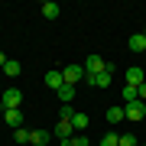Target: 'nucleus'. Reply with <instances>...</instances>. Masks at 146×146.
<instances>
[{"instance_id": "nucleus-23", "label": "nucleus", "mask_w": 146, "mask_h": 146, "mask_svg": "<svg viewBox=\"0 0 146 146\" xmlns=\"http://www.w3.org/2000/svg\"><path fill=\"white\" fill-rule=\"evenodd\" d=\"M7 62H10V58H7V55H3V52H0V68H3V65H7Z\"/></svg>"}, {"instance_id": "nucleus-20", "label": "nucleus", "mask_w": 146, "mask_h": 146, "mask_svg": "<svg viewBox=\"0 0 146 146\" xmlns=\"http://www.w3.org/2000/svg\"><path fill=\"white\" fill-rule=\"evenodd\" d=\"M16 143H29V130H26V127L16 130Z\"/></svg>"}, {"instance_id": "nucleus-16", "label": "nucleus", "mask_w": 146, "mask_h": 146, "mask_svg": "<svg viewBox=\"0 0 146 146\" xmlns=\"http://www.w3.org/2000/svg\"><path fill=\"white\" fill-rule=\"evenodd\" d=\"M123 101H127V104H130V101H140V88L127 84V88H123Z\"/></svg>"}, {"instance_id": "nucleus-1", "label": "nucleus", "mask_w": 146, "mask_h": 146, "mask_svg": "<svg viewBox=\"0 0 146 146\" xmlns=\"http://www.w3.org/2000/svg\"><path fill=\"white\" fill-rule=\"evenodd\" d=\"M52 136H55V140L62 143V146H68V143H72V136H75L72 120H58V123H55V130H52Z\"/></svg>"}, {"instance_id": "nucleus-7", "label": "nucleus", "mask_w": 146, "mask_h": 146, "mask_svg": "<svg viewBox=\"0 0 146 146\" xmlns=\"http://www.w3.org/2000/svg\"><path fill=\"white\" fill-rule=\"evenodd\" d=\"M143 81H146V75H143V68H140V65L127 68V84H133V88H140Z\"/></svg>"}, {"instance_id": "nucleus-19", "label": "nucleus", "mask_w": 146, "mask_h": 146, "mask_svg": "<svg viewBox=\"0 0 146 146\" xmlns=\"http://www.w3.org/2000/svg\"><path fill=\"white\" fill-rule=\"evenodd\" d=\"M117 146H136V136L133 133H123V136H120V143Z\"/></svg>"}, {"instance_id": "nucleus-17", "label": "nucleus", "mask_w": 146, "mask_h": 146, "mask_svg": "<svg viewBox=\"0 0 146 146\" xmlns=\"http://www.w3.org/2000/svg\"><path fill=\"white\" fill-rule=\"evenodd\" d=\"M3 72L10 75V78H16V75L23 72V65H20V62H7V65H3Z\"/></svg>"}, {"instance_id": "nucleus-12", "label": "nucleus", "mask_w": 146, "mask_h": 146, "mask_svg": "<svg viewBox=\"0 0 146 146\" xmlns=\"http://www.w3.org/2000/svg\"><path fill=\"white\" fill-rule=\"evenodd\" d=\"M62 84H65L62 72H49V75H46V88H55V91H58V88H62Z\"/></svg>"}, {"instance_id": "nucleus-21", "label": "nucleus", "mask_w": 146, "mask_h": 146, "mask_svg": "<svg viewBox=\"0 0 146 146\" xmlns=\"http://www.w3.org/2000/svg\"><path fill=\"white\" fill-rule=\"evenodd\" d=\"M68 146H88V136H81V133H75V136H72V143H68Z\"/></svg>"}, {"instance_id": "nucleus-24", "label": "nucleus", "mask_w": 146, "mask_h": 146, "mask_svg": "<svg viewBox=\"0 0 146 146\" xmlns=\"http://www.w3.org/2000/svg\"><path fill=\"white\" fill-rule=\"evenodd\" d=\"M143 36H146V29H143Z\"/></svg>"}, {"instance_id": "nucleus-6", "label": "nucleus", "mask_w": 146, "mask_h": 146, "mask_svg": "<svg viewBox=\"0 0 146 146\" xmlns=\"http://www.w3.org/2000/svg\"><path fill=\"white\" fill-rule=\"evenodd\" d=\"M123 114L130 120H143L146 117V104H143V101H130V104H123Z\"/></svg>"}, {"instance_id": "nucleus-8", "label": "nucleus", "mask_w": 146, "mask_h": 146, "mask_svg": "<svg viewBox=\"0 0 146 146\" xmlns=\"http://www.w3.org/2000/svg\"><path fill=\"white\" fill-rule=\"evenodd\" d=\"M3 120H7V127H13V130L23 127V114L20 110H3Z\"/></svg>"}, {"instance_id": "nucleus-14", "label": "nucleus", "mask_w": 146, "mask_h": 146, "mask_svg": "<svg viewBox=\"0 0 146 146\" xmlns=\"http://www.w3.org/2000/svg\"><path fill=\"white\" fill-rule=\"evenodd\" d=\"M72 127H75V133H81L84 127H88V114H78V110H75L72 114Z\"/></svg>"}, {"instance_id": "nucleus-15", "label": "nucleus", "mask_w": 146, "mask_h": 146, "mask_svg": "<svg viewBox=\"0 0 146 146\" xmlns=\"http://www.w3.org/2000/svg\"><path fill=\"white\" fill-rule=\"evenodd\" d=\"M58 98H62V104H72V98H75V88H72V84H62V88H58Z\"/></svg>"}, {"instance_id": "nucleus-5", "label": "nucleus", "mask_w": 146, "mask_h": 146, "mask_svg": "<svg viewBox=\"0 0 146 146\" xmlns=\"http://www.w3.org/2000/svg\"><path fill=\"white\" fill-rule=\"evenodd\" d=\"M62 78H65V84L75 88V84L84 78V65H65V68H62Z\"/></svg>"}, {"instance_id": "nucleus-11", "label": "nucleus", "mask_w": 146, "mask_h": 146, "mask_svg": "<svg viewBox=\"0 0 146 146\" xmlns=\"http://www.w3.org/2000/svg\"><path fill=\"white\" fill-rule=\"evenodd\" d=\"M49 140H52V136H49L46 130H29V143H36V146H49Z\"/></svg>"}, {"instance_id": "nucleus-2", "label": "nucleus", "mask_w": 146, "mask_h": 146, "mask_svg": "<svg viewBox=\"0 0 146 146\" xmlns=\"http://www.w3.org/2000/svg\"><path fill=\"white\" fill-rule=\"evenodd\" d=\"M0 101H3V110H20V104H23V91H20V88H7Z\"/></svg>"}, {"instance_id": "nucleus-10", "label": "nucleus", "mask_w": 146, "mask_h": 146, "mask_svg": "<svg viewBox=\"0 0 146 146\" xmlns=\"http://www.w3.org/2000/svg\"><path fill=\"white\" fill-rule=\"evenodd\" d=\"M127 46H130V52H146V36H143V33H136V36H130Z\"/></svg>"}, {"instance_id": "nucleus-22", "label": "nucleus", "mask_w": 146, "mask_h": 146, "mask_svg": "<svg viewBox=\"0 0 146 146\" xmlns=\"http://www.w3.org/2000/svg\"><path fill=\"white\" fill-rule=\"evenodd\" d=\"M140 101H143V104H146V81L140 84Z\"/></svg>"}, {"instance_id": "nucleus-18", "label": "nucleus", "mask_w": 146, "mask_h": 146, "mask_svg": "<svg viewBox=\"0 0 146 146\" xmlns=\"http://www.w3.org/2000/svg\"><path fill=\"white\" fill-rule=\"evenodd\" d=\"M120 143V136L114 133V130H110V133H104V140H101V146H117Z\"/></svg>"}, {"instance_id": "nucleus-25", "label": "nucleus", "mask_w": 146, "mask_h": 146, "mask_svg": "<svg viewBox=\"0 0 146 146\" xmlns=\"http://www.w3.org/2000/svg\"><path fill=\"white\" fill-rule=\"evenodd\" d=\"M140 146H146V143H140Z\"/></svg>"}, {"instance_id": "nucleus-9", "label": "nucleus", "mask_w": 146, "mask_h": 146, "mask_svg": "<svg viewBox=\"0 0 146 146\" xmlns=\"http://www.w3.org/2000/svg\"><path fill=\"white\" fill-rule=\"evenodd\" d=\"M58 13H62V7H58L55 0H46V3H42V16H46V20H55Z\"/></svg>"}, {"instance_id": "nucleus-3", "label": "nucleus", "mask_w": 146, "mask_h": 146, "mask_svg": "<svg viewBox=\"0 0 146 146\" xmlns=\"http://www.w3.org/2000/svg\"><path fill=\"white\" fill-rule=\"evenodd\" d=\"M104 68H107V62L101 55H88L84 58V78H94V75H101Z\"/></svg>"}, {"instance_id": "nucleus-13", "label": "nucleus", "mask_w": 146, "mask_h": 146, "mask_svg": "<svg viewBox=\"0 0 146 146\" xmlns=\"http://www.w3.org/2000/svg\"><path fill=\"white\" fill-rule=\"evenodd\" d=\"M127 114H123V107L120 104H114V107H107V123H120Z\"/></svg>"}, {"instance_id": "nucleus-4", "label": "nucleus", "mask_w": 146, "mask_h": 146, "mask_svg": "<svg viewBox=\"0 0 146 146\" xmlns=\"http://www.w3.org/2000/svg\"><path fill=\"white\" fill-rule=\"evenodd\" d=\"M88 84H94V88H107L110 81H114V62H107V68L101 75H94V78H84Z\"/></svg>"}]
</instances>
